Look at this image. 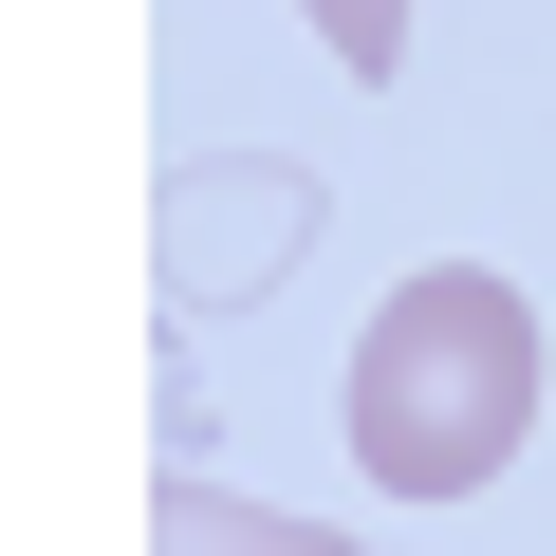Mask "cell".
Returning <instances> with one entry per match:
<instances>
[{"mask_svg": "<svg viewBox=\"0 0 556 556\" xmlns=\"http://www.w3.org/2000/svg\"><path fill=\"white\" fill-rule=\"evenodd\" d=\"M538 427V298L482 260H427L408 298L353 334V464L390 501H482Z\"/></svg>", "mask_w": 556, "mask_h": 556, "instance_id": "obj_1", "label": "cell"}, {"mask_svg": "<svg viewBox=\"0 0 556 556\" xmlns=\"http://www.w3.org/2000/svg\"><path fill=\"white\" fill-rule=\"evenodd\" d=\"M167 556H334V538L278 501H223V482H167Z\"/></svg>", "mask_w": 556, "mask_h": 556, "instance_id": "obj_2", "label": "cell"}, {"mask_svg": "<svg viewBox=\"0 0 556 556\" xmlns=\"http://www.w3.org/2000/svg\"><path fill=\"white\" fill-rule=\"evenodd\" d=\"M298 20L334 38V75H390V56H408V0H298Z\"/></svg>", "mask_w": 556, "mask_h": 556, "instance_id": "obj_3", "label": "cell"}]
</instances>
